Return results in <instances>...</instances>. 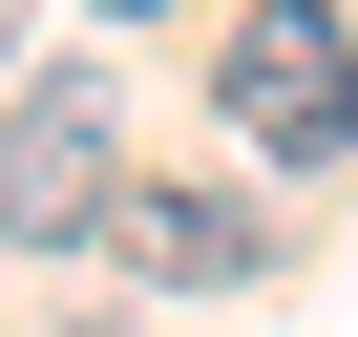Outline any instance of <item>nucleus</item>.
<instances>
[{
  "label": "nucleus",
  "instance_id": "1",
  "mask_svg": "<svg viewBox=\"0 0 358 337\" xmlns=\"http://www.w3.org/2000/svg\"><path fill=\"white\" fill-rule=\"evenodd\" d=\"M211 106H232L253 168H337L358 148V22L337 0H253V22L211 43Z\"/></svg>",
  "mask_w": 358,
  "mask_h": 337
},
{
  "label": "nucleus",
  "instance_id": "5",
  "mask_svg": "<svg viewBox=\"0 0 358 337\" xmlns=\"http://www.w3.org/2000/svg\"><path fill=\"white\" fill-rule=\"evenodd\" d=\"M106 22H148V0H106Z\"/></svg>",
  "mask_w": 358,
  "mask_h": 337
},
{
  "label": "nucleus",
  "instance_id": "4",
  "mask_svg": "<svg viewBox=\"0 0 358 337\" xmlns=\"http://www.w3.org/2000/svg\"><path fill=\"white\" fill-rule=\"evenodd\" d=\"M0 43H22V0H0Z\"/></svg>",
  "mask_w": 358,
  "mask_h": 337
},
{
  "label": "nucleus",
  "instance_id": "3",
  "mask_svg": "<svg viewBox=\"0 0 358 337\" xmlns=\"http://www.w3.org/2000/svg\"><path fill=\"white\" fill-rule=\"evenodd\" d=\"M106 253H127L148 295H232V274H253V211H232V190H127Z\"/></svg>",
  "mask_w": 358,
  "mask_h": 337
},
{
  "label": "nucleus",
  "instance_id": "2",
  "mask_svg": "<svg viewBox=\"0 0 358 337\" xmlns=\"http://www.w3.org/2000/svg\"><path fill=\"white\" fill-rule=\"evenodd\" d=\"M106 211H127V106L64 64V85L0 106V232H22V253H85Z\"/></svg>",
  "mask_w": 358,
  "mask_h": 337
}]
</instances>
